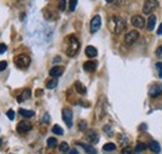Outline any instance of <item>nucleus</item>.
Returning a JSON list of instances; mask_svg holds the SVG:
<instances>
[{"mask_svg":"<svg viewBox=\"0 0 162 154\" xmlns=\"http://www.w3.org/2000/svg\"><path fill=\"white\" fill-rule=\"evenodd\" d=\"M80 49V41L77 40V37L75 35H70L69 40H67V47H66V53L70 57H74L77 51Z\"/></svg>","mask_w":162,"mask_h":154,"instance_id":"1","label":"nucleus"},{"mask_svg":"<svg viewBox=\"0 0 162 154\" xmlns=\"http://www.w3.org/2000/svg\"><path fill=\"white\" fill-rule=\"evenodd\" d=\"M110 21H111V30L116 35L121 34L126 28V21L124 19H121L120 16H114V18H111Z\"/></svg>","mask_w":162,"mask_h":154,"instance_id":"2","label":"nucleus"},{"mask_svg":"<svg viewBox=\"0 0 162 154\" xmlns=\"http://www.w3.org/2000/svg\"><path fill=\"white\" fill-rule=\"evenodd\" d=\"M14 62L19 68H26V67H29V65L31 62V58L26 53H20L14 58Z\"/></svg>","mask_w":162,"mask_h":154,"instance_id":"3","label":"nucleus"},{"mask_svg":"<svg viewBox=\"0 0 162 154\" xmlns=\"http://www.w3.org/2000/svg\"><path fill=\"white\" fill-rule=\"evenodd\" d=\"M96 116H97V119H101L105 114H106V100L104 96L100 97L97 105H96V111H95Z\"/></svg>","mask_w":162,"mask_h":154,"instance_id":"4","label":"nucleus"},{"mask_svg":"<svg viewBox=\"0 0 162 154\" xmlns=\"http://www.w3.org/2000/svg\"><path fill=\"white\" fill-rule=\"evenodd\" d=\"M157 2L156 0H146L145 4H143V8H142V13L146 14V15H151L152 11L157 8Z\"/></svg>","mask_w":162,"mask_h":154,"instance_id":"5","label":"nucleus"},{"mask_svg":"<svg viewBox=\"0 0 162 154\" xmlns=\"http://www.w3.org/2000/svg\"><path fill=\"white\" fill-rule=\"evenodd\" d=\"M138 37H140L138 31H137V30H131V31H128V32L125 35V42H126L127 45H132V44H135V42L138 40Z\"/></svg>","mask_w":162,"mask_h":154,"instance_id":"6","label":"nucleus"},{"mask_svg":"<svg viewBox=\"0 0 162 154\" xmlns=\"http://www.w3.org/2000/svg\"><path fill=\"white\" fill-rule=\"evenodd\" d=\"M101 28V16L100 15H95L90 23V31L91 34H95L99 31V29Z\"/></svg>","mask_w":162,"mask_h":154,"instance_id":"7","label":"nucleus"},{"mask_svg":"<svg viewBox=\"0 0 162 154\" xmlns=\"http://www.w3.org/2000/svg\"><path fill=\"white\" fill-rule=\"evenodd\" d=\"M62 119H64V122L66 123V126L69 128L72 127V112H71L70 108H64L62 109Z\"/></svg>","mask_w":162,"mask_h":154,"instance_id":"8","label":"nucleus"},{"mask_svg":"<svg viewBox=\"0 0 162 154\" xmlns=\"http://www.w3.org/2000/svg\"><path fill=\"white\" fill-rule=\"evenodd\" d=\"M148 95H150V97H158L160 95H162V83L152 85L148 90Z\"/></svg>","mask_w":162,"mask_h":154,"instance_id":"9","label":"nucleus"},{"mask_svg":"<svg viewBox=\"0 0 162 154\" xmlns=\"http://www.w3.org/2000/svg\"><path fill=\"white\" fill-rule=\"evenodd\" d=\"M131 24L136 28V29H142L145 26V19L140 15H135L131 18Z\"/></svg>","mask_w":162,"mask_h":154,"instance_id":"10","label":"nucleus"},{"mask_svg":"<svg viewBox=\"0 0 162 154\" xmlns=\"http://www.w3.org/2000/svg\"><path fill=\"white\" fill-rule=\"evenodd\" d=\"M31 128H33V126H31V123L28 122V121H21V122H19V124H18V132H19V133H26V132L31 130Z\"/></svg>","mask_w":162,"mask_h":154,"instance_id":"11","label":"nucleus"},{"mask_svg":"<svg viewBox=\"0 0 162 154\" xmlns=\"http://www.w3.org/2000/svg\"><path fill=\"white\" fill-rule=\"evenodd\" d=\"M86 139H88L90 143L96 144V143L99 142V134H97V132L94 130V129H89V130H86Z\"/></svg>","mask_w":162,"mask_h":154,"instance_id":"12","label":"nucleus"},{"mask_svg":"<svg viewBox=\"0 0 162 154\" xmlns=\"http://www.w3.org/2000/svg\"><path fill=\"white\" fill-rule=\"evenodd\" d=\"M50 76L51 77H60L62 73H64V67H61V66H55V67H52L51 70H50Z\"/></svg>","mask_w":162,"mask_h":154,"instance_id":"13","label":"nucleus"},{"mask_svg":"<svg viewBox=\"0 0 162 154\" xmlns=\"http://www.w3.org/2000/svg\"><path fill=\"white\" fill-rule=\"evenodd\" d=\"M96 68H97V63L95 61H88L84 63V70L88 72H94L96 71Z\"/></svg>","mask_w":162,"mask_h":154,"instance_id":"14","label":"nucleus"},{"mask_svg":"<svg viewBox=\"0 0 162 154\" xmlns=\"http://www.w3.org/2000/svg\"><path fill=\"white\" fill-rule=\"evenodd\" d=\"M76 144H79L80 147H83V148H84V150H85L88 154H96V149H95L92 145L85 144V143H83V142H77Z\"/></svg>","mask_w":162,"mask_h":154,"instance_id":"15","label":"nucleus"},{"mask_svg":"<svg viewBox=\"0 0 162 154\" xmlns=\"http://www.w3.org/2000/svg\"><path fill=\"white\" fill-rule=\"evenodd\" d=\"M156 20H157L156 15H150V16H148V19H147V30H148V31H152V30L155 29V26H156Z\"/></svg>","mask_w":162,"mask_h":154,"instance_id":"16","label":"nucleus"},{"mask_svg":"<svg viewBox=\"0 0 162 154\" xmlns=\"http://www.w3.org/2000/svg\"><path fill=\"white\" fill-rule=\"evenodd\" d=\"M75 90H76V92L79 93V95H86V87L81 83L80 81H76L75 82Z\"/></svg>","mask_w":162,"mask_h":154,"instance_id":"17","label":"nucleus"},{"mask_svg":"<svg viewBox=\"0 0 162 154\" xmlns=\"http://www.w3.org/2000/svg\"><path fill=\"white\" fill-rule=\"evenodd\" d=\"M85 53H86L88 57L92 58V57H96V56H97V50H96V47H94V46H88L86 50H85Z\"/></svg>","mask_w":162,"mask_h":154,"instance_id":"18","label":"nucleus"},{"mask_svg":"<svg viewBox=\"0 0 162 154\" xmlns=\"http://www.w3.org/2000/svg\"><path fill=\"white\" fill-rule=\"evenodd\" d=\"M19 114H21L23 117H26V118H31L35 112L34 111H30V109H24V108H20L19 109Z\"/></svg>","mask_w":162,"mask_h":154,"instance_id":"19","label":"nucleus"},{"mask_svg":"<svg viewBox=\"0 0 162 154\" xmlns=\"http://www.w3.org/2000/svg\"><path fill=\"white\" fill-rule=\"evenodd\" d=\"M148 147H150V149H151L153 153H160V152H161V147H160V144H158L157 142H155V140H152V142L148 144Z\"/></svg>","mask_w":162,"mask_h":154,"instance_id":"20","label":"nucleus"},{"mask_svg":"<svg viewBox=\"0 0 162 154\" xmlns=\"http://www.w3.org/2000/svg\"><path fill=\"white\" fill-rule=\"evenodd\" d=\"M30 97H31V91H30L29 88H26V90L23 92V95L19 97V101L23 102V101H25V100H29Z\"/></svg>","mask_w":162,"mask_h":154,"instance_id":"21","label":"nucleus"},{"mask_svg":"<svg viewBox=\"0 0 162 154\" xmlns=\"http://www.w3.org/2000/svg\"><path fill=\"white\" fill-rule=\"evenodd\" d=\"M128 140H130V138H128L126 134H122V133H120V134H119V144L126 145V144L128 143Z\"/></svg>","mask_w":162,"mask_h":154,"instance_id":"22","label":"nucleus"},{"mask_svg":"<svg viewBox=\"0 0 162 154\" xmlns=\"http://www.w3.org/2000/svg\"><path fill=\"white\" fill-rule=\"evenodd\" d=\"M56 86H57V80L56 79H51V80H49L46 82V88H49V90H52Z\"/></svg>","mask_w":162,"mask_h":154,"instance_id":"23","label":"nucleus"},{"mask_svg":"<svg viewBox=\"0 0 162 154\" xmlns=\"http://www.w3.org/2000/svg\"><path fill=\"white\" fill-rule=\"evenodd\" d=\"M102 149H104L105 152H112V150L116 149V144H114V143H106V144L102 147Z\"/></svg>","mask_w":162,"mask_h":154,"instance_id":"24","label":"nucleus"},{"mask_svg":"<svg viewBox=\"0 0 162 154\" xmlns=\"http://www.w3.org/2000/svg\"><path fill=\"white\" fill-rule=\"evenodd\" d=\"M52 132L55 133V134H57V135H64V129L60 127V126H54L52 127Z\"/></svg>","mask_w":162,"mask_h":154,"instance_id":"25","label":"nucleus"},{"mask_svg":"<svg viewBox=\"0 0 162 154\" xmlns=\"http://www.w3.org/2000/svg\"><path fill=\"white\" fill-rule=\"evenodd\" d=\"M79 129L80 130H83V132H86V129H88V122L86 121H80L79 122Z\"/></svg>","mask_w":162,"mask_h":154,"instance_id":"26","label":"nucleus"},{"mask_svg":"<svg viewBox=\"0 0 162 154\" xmlns=\"http://www.w3.org/2000/svg\"><path fill=\"white\" fill-rule=\"evenodd\" d=\"M146 149V144H143L142 142H138L137 144H136V149H135V152L136 153H141L142 150H145Z\"/></svg>","mask_w":162,"mask_h":154,"instance_id":"27","label":"nucleus"},{"mask_svg":"<svg viewBox=\"0 0 162 154\" xmlns=\"http://www.w3.org/2000/svg\"><path fill=\"white\" fill-rule=\"evenodd\" d=\"M56 144H57V140H56V138H54V137H50V138L47 139V147H50V148H54Z\"/></svg>","mask_w":162,"mask_h":154,"instance_id":"28","label":"nucleus"},{"mask_svg":"<svg viewBox=\"0 0 162 154\" xmlns=\"http://www.w3.org/2000/svg\"><path fill=\"white\" fill-rule=\"evenodd\" d=\"M121 154H135V150H133V149H132L130 145H126V147L122 149Z\"/></svg>","mask_w":162,"mask_h":154,"instance_id":"29","label":"nucleus"},{"mask_svg":"<svg viewBox=\"0 0 162 154\" xmlns=\"http://www.w3.org/2000/svg\"><path fill=\"white\" fill-rule=\"evenodd\" d=\"M59 149L61 150V152H67L69 149H70V147H69V144L66 143V142H62V143H60V145H59Z\"/></svg>","mask_w":162,"mask_h":154,"instance_id":"30","label":"nucleus"},{"mask_svg":"<svg viewBox=\"0 0 162 154\" xmlns=\"http://www.w3.org/2000/svg\"><path fill=\"white\" fill-rule=\"evenodd\" d=\"M76 5H77V0H70L69 2V10L74 11L76 9Z\"/></svg>","mask_w":162,"mask_h":154,"instance_id":"31","label":"nucleus"},{"mask_svg":"<svg viewBox=\"0 0 162 154\" xmlns=\"http://www.w3.org/2000/svg\"><path fill=\"white\" fill-rule=\"evenodd\" d=\"M104 132H106V134H107L109 137H112V135H114V133H112V129H111V126H110V124H106V126L104 127Z\"/></svg>","mask_w":162,"mask_h":154,"instance_id":"32","label":"nucleus"},{"mask_svg":"<svg viewBox=\"0 0 162 154\" xmlns=\"http://www.w3.org/2000/svg\"><path fill=\"white\" fill-rule=\"evenodd\" d=\"M51 15H54V13H51V11L46 10V11H45V15H44V18H45V19H47V20H55L56 18H54V16H51Z\"/></svg>","mask_w":162,"mask_h":154,"instance_id":"33","label":"nucleus"},{"mask_svg":"<svg viewBox=\"0 0 162 154\" xmlns=\"http://www.w3.org/2000/svg\"><path fill=\"white\" fill-rule=\"evenodd\" d=\"M66 9V0H60L59 3V10L60 11H64Z\"/></svg>","mask_w":162,"mask_h":154,"instance_id":"34","label":"nucleus"},{"mask_svg":"<svg viewBox=\"0 0 162 154\" xmlns=\"http://www.w3.org/2000/svg\"><path fill=\"white\" fill-rule=\"evenodd\" d=\"M41 122H43L44 124H46V123L50 122V116H49V113H44V116H43V118H41Z\"/></svg>","mask_w":162,"mask_h":154,"instance_id":"35","label":"nucleus"},{"mask_svg":"<svg viewBox=\"0 0 162 154\" xmlns=\"http://www.w3.org/2000/svg\"><path fill=\"white\" fill-rule=\"evenodd\" d=\"M7 116H8V118H9L10 121H13V119L15 118V113H14V111H13V109H9V111L7 112Z\"/></svg>","mask_w":162,"mask_h":154,"instance_id":"36","label":"nucleus"},{"mask_svg":"<svg viewBox=\"0 0 162 154\" xmlns=\"http://www.w3.org/2000/svg\"><path fill=\"white\" fill-rule=\"evenodd\" d=\"M156 68L158 70V76L162 77V62H157L156 63Z\"/></svg>","mask_w":162,"mask_h":154,"instance_id":"37","label":"nucleus"},{"mask_svg":"<svg viewBox=\"0 0 162 154\" xmlns=\"http://www.w3.org/2000/svg\"><path fill=\"white\" fill-rule=\"evenodd\" d=\"M7 66H8V62H7V61H2V62H0V70H2V71H4Z\"/></svg>","mask_w":162,"mask_h":154,"instance_id":"38","label":"nucleus"},{"mask_svg":"<svg viewBox=\"0 0 162 154\" xmlns=\"http://www.w3.org/2000/svg\"><path fill=\"white\" fill-rule=\"evenodd\" d=\"M5 51H7V45H5V44H2V45H0V53L3 55Z\"/></svg>","mask_w":162,"mask_h":154,"instance_id":"39","label":"nucleus"},{"mask_svg":"<svg viewBox=\"0 0 162 154\" xmlns=\"http://www.w3.org/2000/svg\"><path fill=\"white\" fill-rule=\"evenodd\" d=\"M157 35H162V24L160 25V28H158V30H157Z\"/></svg>","mask_w":162,"mask_h":154,"instance_id":"40","label":"nucleus"},{"mask_svg":"<svg viewBox=\"0 0 162 154\" xmlns=\"http://www.w3.org/2000/svg\"><path fill=\"white\" fill-rule=\"evenodd\" d=\"M67 154H79V152H77L76 149H72V150H70V153H67Z\"/></svg>","mask_w":162,"mask_h":154,"instance_id":"41","label":"nucleus"},{"mask_svg":"<svg viewBox=\"0 0 162 154\" xmlns=\"http://www.w3.org/2000/svg\"><path fill=\"white\" fill-rule=\"evenodd\" d=\"M161 52H162V47H160V49H158V50H157V52H156V53H157V55H160V53H161Z\"/></svg>","mask_w":162,"mask_h":154,"instance_id":"42","label":"nucleus"},{"mask_svg":"<svg viewBox=\"0 0 162 154\" xmlns=\"http://www.w3.org/2000/svg\"><path fill=\"white\" fill-rule=\"evenodd\" d=\"M106 2H107V3H112V2H114V0H106Z\"/></svg>","mask_w":162,"mask_h":154,"instance_id":"43","label":"nucleus"}]
</instances>
